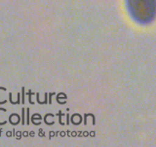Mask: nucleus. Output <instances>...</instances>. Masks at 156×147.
<instances>
[{
	"label": "nucleus",
	"instance_id": "obj_1",
	"mask_svg": "<svg viewBox=\"0 0 156 147\" xmlns=\"http://www.w3.org/2000/svg\"><path fill=\"white\" fill-rule=\"evenodd\" d=\"M126 7L134 21L148 24L156 18V0H126Z\"/></svg>",
	"mask_w": 156,
	"mask_h": 147
}]
</instances>
